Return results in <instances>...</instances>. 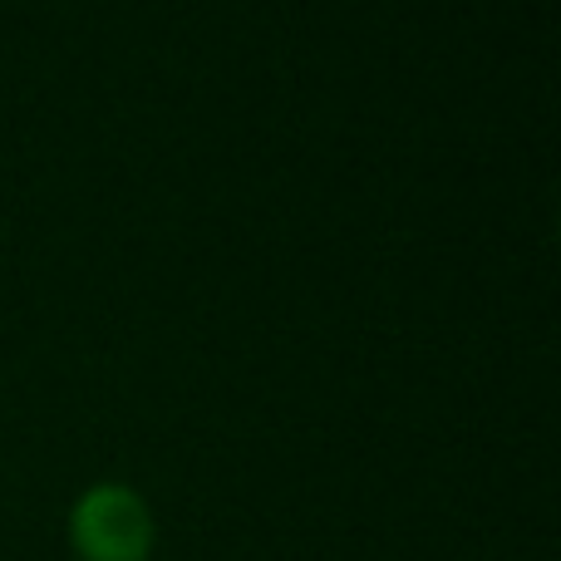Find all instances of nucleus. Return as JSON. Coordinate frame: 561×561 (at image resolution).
Masks as SVG:
<instances>
[{"label": "nucleus", "instance_id": "obj_1", "mask_svg": "<svg viewBox=\"0 0 561 561\" xmlns=\"http://www.w3.org/2000/svg\"><path fill=\"white\" fill-rule=\"evenodd\" d=\"M65 537L75 561H153L158 517L128 483H89L69 503Z\"/></svg>", "mask_w": 561, "mask_h": 561}]
</instances>
